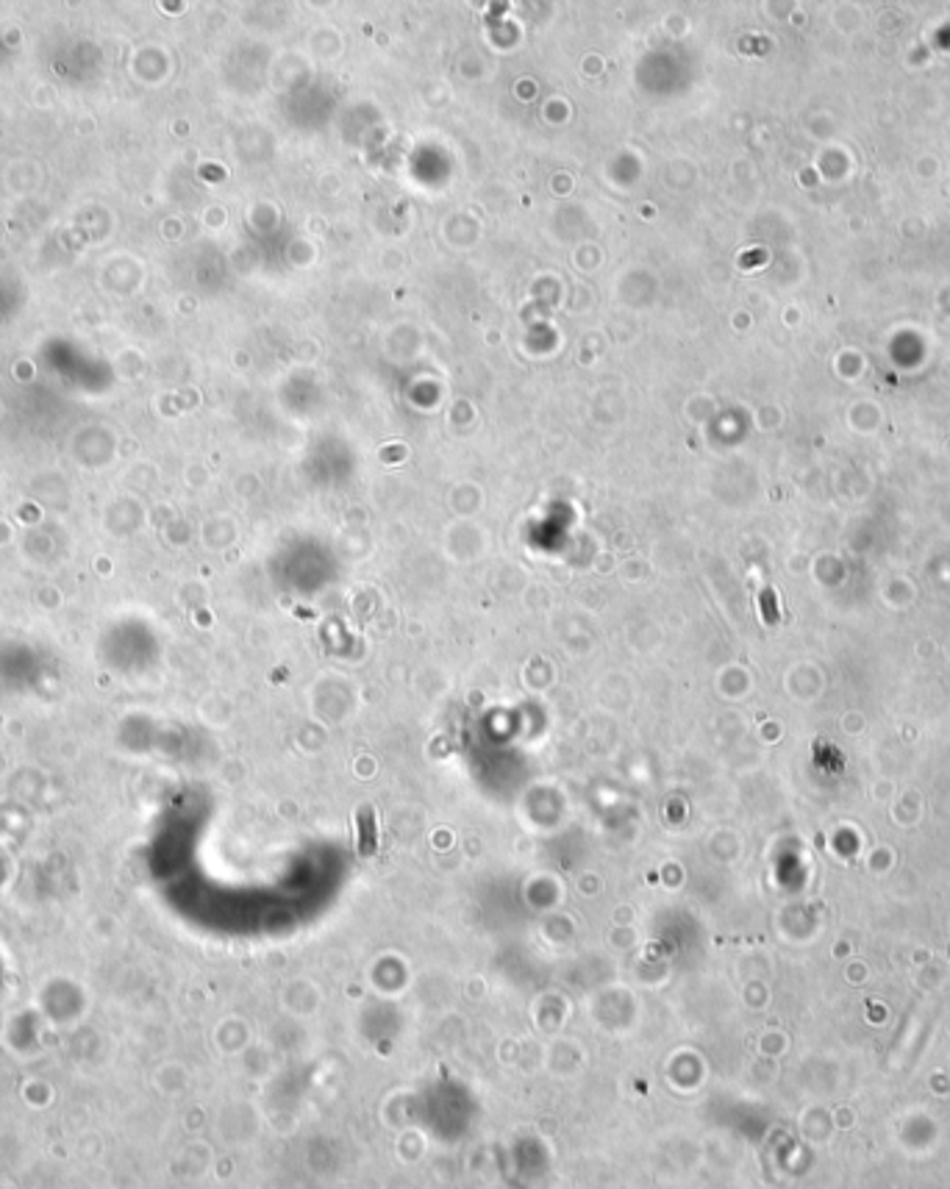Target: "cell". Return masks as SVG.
Listing matches in <instances>:
<instances>
[{"mask_svg": "<svg viewBox=\"0 0 950 1189\" xmlns=\"http://www.w3.org/2000/svg\"><path fill=\"white\" fill-rule=\"evenodd\" d=\"M356 848L361 856H376L378 850V815L372 806L356 809Z\"/></svg>", "mask_w": 950, "mask_h": 1189, "instance_id": "cell-1", "label": "cell"}]
</instances>
